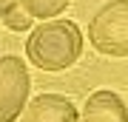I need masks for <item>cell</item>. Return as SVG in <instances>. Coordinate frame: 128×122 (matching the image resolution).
Wrapping results in <instances>:
<instances>
[{"mask_svg": "<svg viewBox=\"0 0 128 122\" xmlns=\"http://www.w3.org/2000/svg\"><path fill=\"white\" fill-rule=\"evenodd\" d=\"M0 23L12 31H26L32 28V17L23 11V6L17 0H0Z\"/></svg>", "mask_w": 128, "mask_h": 122, "instance_id": "obj_6", "label": "cell"}, {"mask_svg": "<svg viewBox=\"0 0 128 122\" xmlns=\"http://www.w3.org/2000/svg\"><path fill=\"white\" fill-rule=\"evenodd\" d=\"M20 6H23V11L28 17H37V20H51L57 17L60 11L68 9V0H17Z\"/></svg>", "mask_w": 128, "mask_h": 122, "instance_id": "obj_7", "label": "cell"}, {"mask_svg": "<svg viewBox=\"0 0 128 122\" xmlns=\"http://www.w3.org/2000/svg\"><path fill=\"white\" fill-rule=\"evenodd\" d=\"M20 122H80L74 102L63 94H37L20 111Z\"/></svg>", "mask_w": 128, "mask_h": 122, "instance_id": "obj_4", "label": "cell"}, {"mask_svg": "<svg viewBox=\"0 0 128 122\" xmlns=\"http://www.w3.org/2000/svg\"><path fill=\"white\" fill-rule=\"evenodd\" d=\"M88 37L105 57H128V0H108L88 23Z\"/></svg>", "mask_w": 128, "mask_h": 122, "instance_id": "obj_2", "label": "cell"}, {"mask_svg": "<svg viewBox=\"0 0 128 122\" xmlns=\"http://www.w3.org/2000/svg\"><path fill=\"white\" fill-rule=\"evenodd\" d=\"M80 122H128V108L125 100L111 88H100L82 105Z\"/></svg>", "mask_w": 128, "mask_h": 122, "instance_id": "obj_5", "label": "cell"}, {"mask_svg": "<svg viewBox=\"0 0 128 122\" xmlns=\"http://www.w3.org/2000/svg\"><path fill=\"white\" fill-rule=\"evenodd\" d=\"M26 54L40 71H66L82 54V34L74 20H46L26 40Z\"/></svg>", "mask_w": 128, "mask_h": 122, "instance_id": "obj_1", "label": "cell"}, {"mask_svg": "<svg viewBox=\"0 0 128 122\" xmlns=\"http://www.w3.org/2000/svg\"><path fill=\"white\" fill-rule=\"evenodd\" d=\"M28 91L32 80L26 63L14 54L0 57V122H14L20 117V111L28 102Z\"/></svg>", "mask_w": 128, "mask_h": 122, "instance_id": "obj_3", "label": "cell"}]
</instances>
